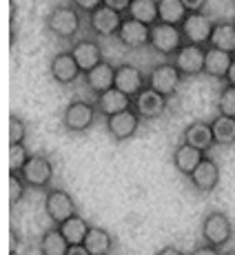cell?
<instances>
[{
    "label": "cell",
    "instance_id": "f546056e",
    "mask_svg": "<svg viewBox=\"0 0 235 255\" xmlns=\"http://www.w3.org/2000/svg\"><path fill=\"white\" fill-rule=\"evenodd\" d=\"M215 109H218L220 116L235 118V87L233 85H224L222 89H220Z\"/></svg>",
    "mask_w": 235,
    "mask_h": 255
},
{
    "label": "cell",
    "instance_id": "9a60e30c",
    "mask_svg": "<svg viewBox=\"0 0 235 255\" xmlns=\"http://www.w3.org/2000/svg\"><path fill=\"white\" fill-rule=\"evenodd\" d=\"M146 87V73L140 67L131 62H122L116 67V89L126 93L129 98H135Z\"/></svg>",
    "mask_w": 235,
    "mask_h": 255
},
{
    "label": "cell",
    "instance_id": "4316f807",
    "mask_svg": "<svg viewBox=\"0 0 235 255\" xmlns=\"http://www.w3.org/2000/svg\"><path fill=\"white\" fill-rule=\"evenodd\" d=\"M211 129H213V140L218 146L235 144V118L218 114L211 120Z\"/></svg>",
    "mask_w": 235,
    "mask_h": 255
},
{
    "label": "cell",
    "instance_id": "484cf974",
    "mask_svg": "<svg viewBox=\"0 0 235 255\" xmlns=\"http://www.w3.org/2000/svg\"><path fill=\"white\" fill-rule=\"evenodd\" d=\"M126 18L138 20L146 27H153L155 22H160L158 13V0H131V7L126 11Z\"/></svg>",
    "mask_w": 235,
    "mask_h": 255
},
{
    "label": "cell",
    "instance_id": "8d00e7d4",
    "mask_svg": "<svg viewBox=\"0 0 235 255\" xmlns=\"http://www.w3.org/2000/svg\"><path fill=\"white\" fill-rule=\"evenodd\" d=\"M209 0H182V4L187 7V11H204Z\"/></svg>",
    "mask_w": 235,
    "mask_h": 255
},
{
    "label": "cell",
    "instance_id": "83f0119b",
    "mask_svg": "<svg viewBox=\"0 0 235 255\" xmlns=\"http://www.w3.org/2000/svg\"><path fill=\"white\" fill-rule=\"evenodd\" d=\"M89 229H91V224L87 222L80 213L71 215L69 220H65V222L60 224V231L69 244H82L87 238V233H89Z\"/></svg>",
    "mask_w": 235,
    "mask_h": 255
},
{
    "label": "cell",
    "instance_id": "603a6c76",
    "mask_svg": "<svg viewBox=\"0 0 235 255\" xmlns=\"http://www.w3.org/2000/svg\"><path fill=\"white\" fill-rule=\"evenodd\" d=\"M82 247L89 251V255H109L114 251V235L102 227H91Z\"/></svg>",
    "mask_w": 235,
    "mask_h": 255
},
{
    "label": "cell",
    "instance_id": "30bf717a",
    "mask_svg": "<svg viewBox=\"0 0 235 255\" xmlns=\"http://www.w3.org/2000/svg\"><path fill=\"white\" fill-rule=\"evenodd\" d=\"M122 20H124V16L114 11V9L107 7V4H102L100 9H96L94 13L87 16L89 29L96 38H114V36H118Z\"/></svg>",
    "mask_w": 235,
    "mask_h": 255
},
{
    "label": "cell",
    "instance_id": "f1b7e54d",
    "mask_svg": "<svg viewBox=\"0 0 235 255\" xmlns=\"http://www.w3.org/2000/svg\"><path fill=\"white\" fill-rule=\"evenodd\" d=\"M158 13H160V22L180 27L189 11L182 4V0H158Z\"/></svg>",
    "mask_w": 235,
    "mask_h": 255
},
{
    "label": "cell",
    "instance_id": "277c9868",
    "mask_svg": "<svg viewBox=\"0 0 235 255\" xmlns=\"http://www.w3.org/2000/svg\"><path fill=\"white\" fill-rule=\"evenodd\" d=\"M184 45V36L182 29L175 27V24H166V22H155L151 27V36H149V47L153 49L155 53L164 58H171L182 49Z\"/></svg>",
    "mask_w": 235,
    "mask_h": 255
},
{
    "label": "cell",
    "instance_id": "d6a6232c",
    "mask_svg": "<svg viewBox=\"0 0 235 255\" xmlns=\"http://www.w3.org/2000/svg\"><path fill=\"white\" fill-rule=\"evenodd\" d=\"M29 186L24 184L22 175L20 173H9V204H18L20 200L24 198V193H27Z\"/></svg>",
    "mask_w": 235,
    "mask_h": 255
},
{
    "label": "cell",
    "instance_id": "e575fe53",
    "mask_svg": "<svg viewBox=\"0 0 235 255\" xmlns=\"http://www.w3.org/2000/svg\"><path fill=\"white\" fill-rule=\"evenodd\" d=\"M105 4L111 7L114 11L122 13V16H126V11H129V7H131V0H105Z\"/></svg>",
    "mask_w": 235,
    "mask_h": 255
},
{
    "label": "cell",
    "instance_id": "f35d334b",
    "mask_svg": "<svg viewBox=\"0 0 235 255\" xmlns=\"http://www.w3.org/2000/svg\"><path fill=\"white\" fill-rule=\"evenodd\" d=\"M67 255H89V251H87L82 244H71L69 251H67Z\"/></svg>",
    "mask_w": 235,
    "mask_h": 255
},
{
    "label": "cell",
    "instance_id": "4fadbf2b",
    "mask_svg": "<svg viewBox=\"0 0 235 255\" xmlns=\"http://www.w3.org/2000/svg\"><path fill=\"white\" fill-rule=\"evenodd\" d=\"M71 56L76 58L78 67H80L82 76L87 71H91L94 67H98L100 62H105V56H102V47L96 38H80L71 45Z\"/></svg>",
    "mask_w": 235,
    "mask_h": 255
},
{
    "label": "cell",
    "instance_id": "ba28073f",
    "mask_svg": "<svg viewBox=\"0 0 235 255\" xmlns=\"http://www.w3.org/2000/svg\"><path fill=\"white\" fill-rule=\"evenodd\" d=\"M45 213H47V218L51 220V224L60 227L65 220H69L71 215L78 213L76 200H73L71 193H67L65 189L51 186L49 191H45Z\"/></svg>",
    "mask_w": 235,
    "mask_h": 255
},
{
    "label": "cell",
    "instance_id": "3957f363",
    "mask_svg": "<svg viewBox=\"0 0 235 255\" xmlns=\"http://www.w3.org/2000/svg\"><path fill=\"white\" fill-rule=\"evenodd\" d=\"M98 114L100 111H98L96 102L82 100V98L71 100L65 107V111H62V118H60L62 129L69 131V133H85V131H89L94 127Z\"/></svg>",
    "mask_w": 235,
    "mask_h": 255
},
{
    "label": "cell",
    "instance_id": "cb8c5ba5",
    "mask_svg": "<svg viewBox=\"0 0 235 255\" xmlns=\"http://www.w3.org/2000/svg\"><path fill=\"white\" fill-rule=\"evenodd\" d=\"M69 247L71 244L67 242V238L60 231V227H56V224H51V227L42 233L40 244H38L40 255H67Z\"/></svg>",
    "mask_w": 235,
    "mask_h": 255
},
{
    "label": "cell",
    "instance_id": "d590c367",
    "mask_svg": "<svg viewBox=\"0 0 235 255\" xmlns=\"http://www.w3.org/2000/svg\"><path fill=\"white\" fill-rule=\"evenodd\" d=\"M191 255H222V251L220 249L211 247V244H200V247H195L193 251H191Z\"/></svg>",
    "mask_w": 235,
    "mask_h": 255
},
{
    "label": "cell",
    "instance_id": "44dd1931",
    "mask_svg": "<svg viewBox=\"0 0 235 255\" xmlns=\"http://www.w3.org/2000/svg\"><path fill=\"white\" fill-rule=\"evenodd\" d=\"M207 158V153L200 149H193V146L184 144V142H180L178 146H175L173 151V166L178 173H182L184 178H191L193 175V171L200 166V162Z\"/></svg>",
    "mask_w": 235,
    "mask_h": 255
},
{
    "label": "cell",
    "instance_id": "52a82bcc",
    "mask_svg": "<svg viewBox=\"0 0 235 255\" xmlns=\"http://www.w3.org/2000/svg\"><path fill=\"white\" fill-rule=\"evenodd\" d=\"M182 78L184 76L178 71V67L173 62H160V65H155L153 69L146 73V87L162 93L164 98H173L180 89Z\"/></svg>",
    "mask_w": 235,
    "mask_h": 255
},
{
    "label": "cell",
    "instance_id": "2e32d148",
    "mask_svg": "<svg viewBox=\"0 0 235 255\" xmlns=\"http://www.w3.org/2000/svg\"><path fill=\"white\" fill-rule=\"evenodd\" d=\"M149 36H151V27L124 16L116 38H118V42L126 49H142V47H149Z\"/></svg>",
    "mask_w": 235,
    "mask_h": 255
},
{
    "label": "cell",
    "instance_id": "7a4b0ae2",
    "mask_svg": "<svg viewBox=\"0 0 235 255\" xmlns=\"http://www.w3.org/2000/svg\"><path fill=\"white\" fill-rule=\"evenodd\" d=\"M233 222L224 211H209L202 220V227H200V235H202L204 244H211V247L222 251L229 242L233 240Z\"/></svg>",
    "mask_w": 235,
    "mask_h": 255
},
{
    "label": "cell",
    "instance_id": "74e56055",
    "mask_svg": "<svg viewBox=\"0 0 235 255\" xmlns=\"http://www.w3.org/2000/svg\"><path fill=\"white\" fill-rule=\"evenodd\" d=\"M153 255H184V253L180 251L178 247H173V244H166V247H162L160 251H155Z\"/></svg>",
    "mask_w": 235,
    "mask_h": 255
},
{
    "label": "cell",
    "instance_id": "8992f818",
    "mask_svg": "<svg viewBox=\"0 0 235 255\" xmlns=\"http://www.w3.org/2000/svg\"><path fill=\"white\" fill-rule=\"evenodd\" d=\"M24 184L36 191H49L53 182V162L42 153H31L20 171Z\"/></svg>",
    "mask_w": 235,
    "mask_h": 255
},
{
    "label": "cell",
    "instance_id": "8fae6325",
    "mask_svg": "<svg viewBox=\"0 0 235 255\" xmlns=\"http://www.w3.org/2000/svg\"><path fill=\"white\" fill-rule=\"evenodd\" d=\"M107 120V133L111 135L114 142H126L131 140L135 133H138L142 118L135 114L133 109H126L122 114H116L111 118H105Z\"/></svg>",
    "mask_w": 235,
    "mask_h": 255
},
{
    "label": "cell",
    "instance_id": "60d3db41",
    "mask_svg": "<svg viewBox=\"0 0 235 255\" xmlns=\"http://www.w3.org/2000/svg\"><path fill=\"white\" fill-rule=\"evenodd\" d=\"M222 255H235V249H231V251H227V253H222Z\"/></svg>",
    "mask_w": 235,
    "mask_h": 255
},
{
    "label": "cell",
    "instance_id": "6da1fadb",
    "mask_svg": "<svg viewBox=\"0 0 235 255\" xmlns=\"http://www.w3.org/2000/svg\"><path fill=\"white\" fill-rule=\"evenodd\" d=\"M45 29L53 38L73 40L82 29V13L73 4H56L45 16Z\"/></svg>",
    "mask_w": 235,
    "mask_h": 255
},
{
    "label": "cell",
    "instance_id": "5b68a950",
    "mask_svg": "<svg viewBox=\"0 0 235 255\" xmlns=\"http://www.w3.org/2000/svg\"><path fill=\"white\" fill-rule=\"evenodd\" d=\"M215 22L207 11H189L187 18L182 20L180 29H182V36L187 45H200V47H209L213 36Z\"/></svg>",
    "mask_w": 235,
    "mask_h": 255
},
{
    "label": "cell",
    "instance_id": "d4e9b609",
    "mask_svg": "<svg viewBox=\"0 0 235 255\" xmlns=\"http://www.w3.org/2000/svg\"><path fill=\"white\" fill-rule=\"evenodd\" d=\"M209 47L220 49V51H227L235 56V22L233 20H218L213 29V36Z\"/></svg>",
    "mask_w": 235,
    "mask_h": 255
},
{
    "label": "cell",
    "instance_id": "9c48e42d",
    "mask_svg": "<svg viewBox=\"0 0 235 255\" xmlns=\"http://www.w3.org/2000/svg\"><path fill=\"white\" fill-rule=\"evenodd\" d=\"M204 60H207V47L200 45H187L184 42L182 49L173 56V65L178 67V71L184 78H195L200 73H204Z\"/></svg>",
    "mask_w": 235,
    "mask_h": 255
},
{
    "label": "cell",
    "instance_id": "5bb4252c",
    "mask_svg": "<svg viewBox=\"0 0 235 255\" xmlns=\"http://www.w3.org/2000/svg\"><path fill=\"white\" fill-rule=\"evenodd\" d=\"M49 73H51V78L58 82V85L62 87H69L73 82L78 80V78L82 76L80 67H78L76 58L71 56V51H58L53 53L51 62H49Z\"/></svg>",
    "mask_w": 235,
    "mask_h": 255
},
{
    "label": "cell",
    "instance_id": "7c38bea8",
    "mask_svg": "<svg viewBox=\"0 0 235 255\" xmlns=\"http://www.w3.org/2000/svg\"><path fill=\"white\" fill-rule=\"evenodd\" d=\"M166 107H169V98L153 91L151 87H144V89L133 98V111L142 120H155V118L164 116Z\"/></svg>",
    "mask_w": 235,
    "mask_h": 255
},
{
    "label": "cell",
    "instance_id": "1f68e13d",
    "mask_svg": "<svg viewBox=\"0 0 235 255\" xmlns=\"http://www.w3.org/2000/svg\"><path fill=\"white\" fill-rule=\"evenodd\" d=\"M27 140V122L18 114L9 116V144H24Z\"/></svg>",
    "mask_w": 235,
    "mask_h": 255
},
{
    "label": "cell",
    "instance_id": "ac0fdd59",
    "mask_svg": "<svg viewBox=\"0 0 235 255\" xmlns=\"http://www.w3.org/2000/svg\"><path fill=\"white\" fill-rule=\"evenodd\" d=\"M189 180H191V186L195 191H200V193H213L220 184V164L207 155Z\"/></svg>",
    "mask_w": 235,
    "mask_h": 255
},
{
    "label": "cell",
    "instance_id": "e0dca14e",
    "mask_svg": "<svg viewBox=\"0 0 235 255\" xmlns=\"http://www.w3.org/2000/svg\"><path fill=\"white\" fill-rule=\"evenodd\" d=\"M182 142L189 146H193V149H200V151H204V153H209L215 144L211 122H207V120L189 122L182 131Z\"/></svg>",
    "mask_w": 235,
    "mask_h": 255
},
{
    "label": "cell",
    "instance_id": "ab89813d",
    "mask_svg": "<svg viewBox=\"0 0 235 255\" xmlns=\"http://www.w3.org/2000/svg\"><path fill=\"white\" fill-rule=\"evenodd\" d=\"M224 85H233L235 87V58H233V62H231V69H229L227 78H224Z\"/></svg>",
    "mask_w": 235,
    "mask_h": 255
},
{
    "label": "cell",
    "instance_id": "7402d4cb",
    "mask_svg": "<svg viewBox=\"0 0 235 255\" xmlns=\"http://www.w3.org/2000/svg\"><path fill=\"white\" fill-rule=\"evenodd\" d=\"M233 53L220 51V49L207 47V60H204V76L215 78V80H224L233 62Z\"/></svg>",
    "mask_w": 235,
    "mask_h": 255
},
{
    "label": "cell",
    "instance_id": "ffe728a7",
    "mask_svg": "<svg viewBox=\"0 0 235 255\" xmlns=\"http://www.w3.org/2000/svg\"><path fill=\"white\" fill-rule=\"evenodd\" d=\"M96 107L105 118H111L116 114H122L126 109H133V98H129L126 93H122L120 89H109L96 98Z\"/></svg>",
    "mask_w": 235,
    "mask_h": 255
},
{
    "label": "cell",
    "instance_id": "b9f144b4",
    "mask_svg": "<svg viewBox=\"0 0 235 255\" xmlns=\"http://www.w3.org/2000/svg\"><path fill=\"white\" fill-rule=\"evenodd\" d=\"M233 22H235V16H233Z\"/></svg>",
    "mask_w": 235,
    "mask_h": 255
},
{
    "label": "cell",
    "instance_id": "d6986e66",
    "mask_svg": "<svg viewBox=\"0 0 235 255\" xmlns=\"http://www.w3.org/2000/svg\"><path fill=\"white\" fill-rule=\"evenodd\" d=\"M85 85L94 96H100V93L109 91L116 87V67L111 62H100L98 67H94L91 71H87L85 76Z\"/></svg>",
    "mask_w": 235,
    "mask_h": 255
},
{
    "label": "cell",
    "instance_id": "4dcf8cb0",
    "mask_svg": "<svg viewBox=\"0 0 235 255\" xmlns=\"http://www.w3.org/2000/svg\"><path fill=\"white\" fill-rule=\"evenodd\" d=\"M29 158L31 153L24 144H9V173H20Z\"/></svg>",
    "mask_w": 235,
    "mask_h": 255
},
{
    "label": "cell",
    "instance_id": "836d02e7",
    "mask_svg": "<svg viewBox=\"0 0 235 255\" xmlns=\"http://www.w3.org/2000/svg\"><path fill=\"white\" fill-rule=\"evenodd\" d=\"M71 4L82 13V16H89L96 9H100L105 4V0H71Z\"/></svg>",
    "mask_w": 235,
    "mask_h": 255
}]
</instances>
